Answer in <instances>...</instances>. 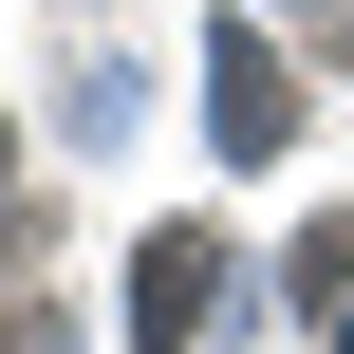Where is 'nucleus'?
I'll use <instances>...</instances> for the list:
<instances>
[{
    "label": "nucleus",
    "instance_id": "2",
    "mask_svg": "<svg viewBox=\"0 0 354 354\" xmlns=\"http://www.w3.org/2000/svg\"><path fill=\"white\" fill-rule=\"evenodd\" d=\"M205 317H224V243H205V224H168V243L131 261V336H149V354H187Z\"/></svg>",
    "mask_w": 354,
    "mask_h": 354
},
{
    "label": "nucleus",
    "instance_id": "1",
    "mask_svg": "<svg viewBox=\"0 0 354 354\" xmlns=\"http://www.w3.org/2000/svg\"><path fill=\"white\" fill-rule=\"evenodd\" d=\"M205 56H224V75H205V131H224V168H280V131H299V75H280V37H261V19H224Z\"/></svg>",
    "mask_w": 354,
    "mask_h": 354
}]
</instances>
